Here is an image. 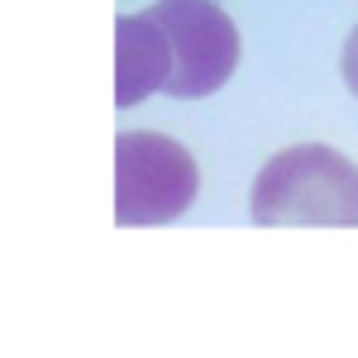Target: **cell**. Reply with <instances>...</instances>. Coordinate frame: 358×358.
Here are the masks:
<instances>
[{
    "mask_svg": "<svg viewBox=\"0 0 358 358\" xmlns=\"http://www.w3.org/2000/svg\"><path fill=\"white\" fill-rule=\"evenodd\" d=\"M172 77V53H167V34L153 20V10L143 15H120L115 20V106L129 110L138 101H148L153 91H163Z\"/></svg>",
    "mask_w": 358,
    "mask_h": 358,
    "instance_id": "277c9868",
    "label": "cell"
},
{
    "mask_svg": "<svg viewBox=\"0 0 358 358\" xmlns=\"http://www.w3.org/2000/svg\"><path fill=\"white\" fill-rule=\"evenodd\" d=\"M253 224H320L354 229L358 224V167L325 143H296L273 153L253 177L248 196Z\"/></svg>",
    "mask_w": 358,
    "mask_h": 358,
    "instance_id": "6da1fadb",
    "label": "cell"
},
{
    "mask_svg": "<svg viewBox=\"0 0 358 358\" xmlns=\"http://www.w3.org/2000/svg\"><path fill=\"white\" fill-rule=\"evenodd\" d=\"M153 20L167 34V53H172V77L167 96L196 101L220 91L234 67H239V29L220 10V0H158Z\"/></svg>",
    "mask_w": 358,
    "mask_h": 358,
    "instance_id": "3957f363",
    "label": "cell"
},
{
    "mask_svg": "<svg viewBox=\"0 0 358 358\" xmlns=\"http://www.w3.org/2000/svg\"><path fill=\"white\" fill-rule=\"evenodd\" d=\"M201 192L196 158L167 134L129 129L115 138V220L120 224H172L192 210Z\"/></svg>",
    "mask_w": 358,
    "mask_h": 358,
    "instance_id": "7a4b0ae2",
    "label": "cell"
},
{
    "mask_svg": "<svg viewBox=\"0 0 358 358\" xmlns=\"http://www.w3.org/2000/svg\"><path fill=\"white\" fill-rule=\"evenodd\" d=\"M339 67H344V86L358 96V24L349 34V43H344V57H339Z\"/></svg>",
    "mask_w": 358,
    "mask_h": 358,
    "instance_id": "5b68a950",
    "label": "cell"
}]
</instances>
